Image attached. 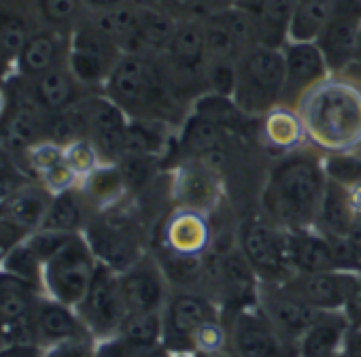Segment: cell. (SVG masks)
Segmentation results:
<instances>
[{"label": "cell", "mask_w": 361, "mask_h": 357, "mask_svg": "<svg viewBox=\"0 0 361 357\" xmlns=\"http://www.w3.org/2000/svg\"><path fill=\"white\" fill-rule=\"evenodd\" d=\"M121 3H128V0H81L85 11H104V9L117 7Z\"/></svg>", "instance_id": "51"}, {"label": "cell", "mask_w": 361, "mask_h": 357, "mask_svg": "<svg viewBox=\"0 0 361 357\" xmlns=\"http://www.w3.org/2000/svg\"><path fill=\"white\" fill-rule=\"evenodd\" d=\"M85 18L100 32H104L113 43H117L123 54L134 52L138 30H140V20H142L140 7L121 3V5L104 9V11H85Z\"/></svg>", "instance_id": "27"}, {"label": "cell", "mask_w": 361, "mask_h": 357, "mask_svg": "<svg viewBox=\"0 0 361 357\" xmlns=\"http://www.w3.org/2000/svg\"><path fill=\"white\" fill-rule=\"evenodd\" d=\"M192 113L217 123L232 136H249L251 128L255 126L253 121H259L251 115H247L234 100V96H224V94H213L204 92L192 102Z\"/></svg>", "instance_id": "29"}, {"label": "cell", "mask_w": 361, "mask_h": 357, "mask_svg": "<svg viewBox=\"0 0 361 357\" xmlns=\"http://www.w3.org/2000/svg\"><path fill=\"white\" fill-rule=\"evenodd\" d=\"M28 85V92L32 96V100L47 113H62L71 107H75L83 96H87L90 92L75 79V75L71 73L68 64H60L54 66L51 71L35 77V79H24Z\"/></svg>", "instance_id": "23"}, {"label": "cell", "mask_w": 361, "mask_h": 357, "mask_svg": "<svg viewBox=\"0 0 361 357\" xmlns=\"http://www.w3.org/2000/svg\"><path fill=\"white\" fill-rule=\"evenodd\" d=\"M43 294L39 285L0 268V321L30 319Z\"/></svg>", "instance_id": "31"}, {"label": "cell", "mask_w": 361, "mask_h": 357, "mask_svg": "<svg viewBox=\"0 0 361 357\" xmlns=\"http://www.w3.org/2000/svg\"><path fill=\"white\" fill-rule=\"evenodd\" d=\"M45 230L66 232V234H81L85 228V207H83V194L77 188L51 196L49 209L45 213L43 226Z\"/></svg>", "instance_id": "34"}, {"label": "cell", "mask_w": 361, "mask_h": 357, "mask_svg": "<svg viewBox=\"0 0 361 357\" xmlns=\"http://www.w3.org/2000/svg\"><path fill=\"white\" fill-rule=\"evenodd\" d=\"M28 3L41 26L64 35H71L85 13L81 0H28Z\"/></svg>", "instance_id": "37"}, {"label": "cell", "mask_w": 361, "mask_h": 357, "mask_svg": "<svg viewBox=\"0 0 361 357\" xmlns=\"http://www.w3.org/2000/svg\"><path fill=\"white\" fill-rule=\"evenodd\" d=\"M138 349L132 346L128 340H123L119 334L96 340V353L94 357H136Z\"/></svg>", "instance_id": "46"}, {"label": "cell", "mask_w": 361, "mask_h": 357, "mask_svg": "<svg viewBox=\"0 0 361 357\" xmlns=\"http://www.w3.org/2000/svg\"><path fill=\"white\" fill-rule=\"evenodd\" d=\"M338 7H342V9H346V11L361 18V0H338Z\"/></svg>", "instance_id": "56"}, {"label": "cell", "mask_w": 361, "mask_h": 357, "mask_svg": "<svg viewBox=\"0 0 361 357\" xmlns=\"http://www.w3.org/2000/svg\"><path fill=\"white\" fill-rule=\"evenodd\" d=\"M77 107L85 119L87 138L98 149L102 164H117L126 151L130 117L102 92L83 96Z\"/></svg>", "instance_id": "12"}, {"label": "cell", "mask_w": 361, "mask_h": 357, "mask_svg": "<svg viewBox=\"0 0 361 357\" xmlns=\"http://www.w3.org/2000/svg\"><path fill=\"white\" fill-rule=\"evenodd\" d=\"M359 281L361 272L323 270L291 274L285 283L291 291H295L304 302H308L317 310H342Z\"/></svg>", "instance_id": "19"}, {"label": "cell", "mask_w": 361, "mask_h": 357, "mask_svg": "<svg viewBox=\"0 0 361 357\" xmlns=\"http://www.w3.org/2000/svg\"><path fill=\"white\" fill-rule=\"evenodd\" d=\"M338 9V0H298L289 41L314 43Z\"/></svg>", "instance_id": "33"}, {"label": "cell", "mask_w": 361, "mask_h": 357, "mask_svg": "<svg viewBox=\"0 0 361 357\" xmlns=\"http://www.w3.org/2000/svg\"><path fill=\"white\" fill-rule=\"evenodd\" d=\"M102 94H106L130 119L180 126L192 109L174 92L161 58L142 54H123Z\"/></svg>", "instance_id": "3"}, {"label": "cell", "mask_w": 361, "mask_h": 357, "mask_svg": "<svg viewBox=\"0 0 361 357\" xmlns=\"http://www.w3.org/2000/svg\"><path fill=\"white\" fill-rule=\"evenodd\" d=\"M226 323L238 357H298V344L285 338L255 304L234 313Z\"/></svg>", "instance_id": "10"}, {"label": "cell", "mask_w": 361, "mask_h": 357, "mask_svg": "<svg viewBox=\"0 0 361 357\" xmlns=\"http://www.w3.org/2000/svg\"><path fill=\"white\" fill-rule=\"evenodd\" d=\"M9 68V62L3 58V56H0V73H3V71H7Z\"/></svg>", "instance_id": "60"}, {"label": "cell", "mask_w": 361, "mask_h": 357, "mask_svg": "<svg viewBox=\"0 0 361 357\" xmlns=\"http://www.w3.org/2000/svg\"><path fill=\"white\" fill-rule=\"evenodd\" d=\"M355 66L361 68V26H359V52H357V62H355ZM355 66H353V68H355ZM353 68H350V71H353Z\"/></svg>", "instance_id": "58"}, {"label": "cell", "mask_w": 361, "mask_h": 357, "mask_svg": "<svg viewBox=\"0 0 361 357\" xmlns=\"http://www.w3.org/2000/svg\"><path fill=\"white\" fill-rule=\"evenodd\" d=\"M85 238L100 264L121 272L145 255L138 228L123 215H109L85 228Z\"/></svg>", "instance_id": "14"}, {"label": "cell", "mask_w": 361, "mask_h": 357, "mask_svg": "<svg viewBox=\"0 0 361 357\" xmlns=\"http://www.w3.org/2000/svg\"><path fill=\"white\" fill-rule=\"evenodd\" d=\"M32 18L37 16L28 0H0V56L9 66H13L26 41L39 28Z\"/></svg>", "instance_id": "25"}, {"label": "cell", "mask_w": 361, "mask_h": 357, "mask_svg": "<svg viewBox=\"0 0 361 357\" xmlns=\"http://www.w3.org/2000/svg\"><path fill=\"white\" fill-rule=\"evenodd\" d=\"M336 357H353V355H346V353H342V351H340V353H338Z\"/></svg>", "instance_id": "61"}, {"label": "cell", "mask_w": 361, "mask_h": 357, "mask_svg": "<svg viewBox=\"0 0 361 357\" xmlns=\"http://www.w3.org/2000/svg\"><path fill=\"white\" fill-rule=\"evenodd\" d=\"M157 241L161 255L207 258L215 241L211 217L200 211L174 207L172 213L161 222Z\"/></svg>", "instance_id": "15"}, {"label": "cell", "mask_w": 361, "mask_h": 357, "mask_svg": "<svg viewBox=\"0 0 361 357\" xmlns=\"http://www.w3.org/2000/svg\"><path fill=\"white\" fill-rule=\"evenodd\" d=\"M26 170H30L37 178H41L47 170L64 162V147L51 138H43L28 147L26 151Z\"/></svg>", "instance_id": "40"}, {"label": "cell", "mask_w": 361, "mask_h": 357, "mask_svg": "<svg viewBox=\"0 0 361 357\" xmlns=\"http://www.w3.org/2000/svg\"><path fill=\"white\" fill-rule=\"evenodd\" d=\"M49 202L51 194L43 186H32L30 181L5 200H0V241L11 249L39 230Z\"/></svg>", "instance_id": "17"}, {"label": "cell", "mask_w": 361, "mask_h": 357, "mask_svg": "<svg viewBox=\"0 0 361 357\" xmlns=\"http://www.w3.org/2000/svg\"><path fill=\"white\" fill-rule=\"evenodd\" d=\"M325 186V155L304 145L272 164L259 196V211L285 230L312 228Z\"/></svg>", "instance_id": "1"}, {"label": "cell", "mask_w": 361, "mask_h": 357, "mask_svg": "<svg viewBox=\"0 0 361 357\" xmlns=\"http://www.w3.org/2000/svg\"><path fill=\"white\" fill-rule=\"evenodd\" d=\"M281 49L285 60V85L281 107L298 111L302 100L331 73L317 43L287 41Z\"/></svg>", "instance_id": "13"}, {"label": "cell", "mask_w": 361, "mask_h": 357, "mask_svg": "<svg viewBox=\"0 0 361 357\" xmlns=\"http://www.w3.org/2000/svg\"><path fill=\"white\" fill-rule=\"evenodd\" d=\"M236 5V0H202V7H204V16H213L226 9H232Z\"/></svg>", "instance_id": "52"}, {"label": "cell", "mask_w": 361, "mask_h": 357, "mask_svg": "<svg viewBox=\"0 0 361 357\" xmlns=\"http://www.w3.org/2000/svg\"><path fill=\"white\" fill-rule=\"evenodd\" d=\"M359 26H361L359 16L338 7L329 24L314 41L331 75H344L355 66L357 52H359Z\"/></svg>", "instance_id": "20"}, {"label": "cell", "mask_w": 361, "mask_h": 357, "mask_svg": "<svg viewBox=\"0 0 361 357\" xmlns=\"http://www.w3.org/2000/svg\"><path fill=\"white\" fill-rule=\"evenodd\" d=\"M170 196L180 209L211 215L224 196L221 170L200 157H183L172 170Z\"/></svg>", "instance_id": "11"}, {"label": "cell", "mask_w": 361, "mask_h": 357, "mask_svg": "<svg viewBox=\"0 0 361 357\" xmlns=\"http://www.w3.org/2000/svg\"><path fill=\"white\" fill-rule=\"evenodd\" d=\"M94 353H96L94 336H79V338L62 340L43 349V357H94Z\"/></svg>", "instance_id": "44"}, {"label": "cell", "mask_w": 361, "mask_h": 357, "mask_svg": "<svg viewBox=\"0 0 361 357\" xmlns=\"http://www.w3.org/2000/svg\"><path fill=\"white\" fill-rule=\"evenodd\" d=\"M176 22L178 20L172 18L161 7L142 9L140 30H138V39H136L132 54H142V56H153V58L164 56L172 41Z\"/></svg>", "instance_id": "32"}, {"label": "cell", "mask_w": 361, "mask_h": 357, "mask_svg": "<svg viewBox=\"0 0 361 357\" xmlns=\"http://www.w3.org/2000/svg\"><path fill=\"white\" fill-rule=\"evenodd\" d=\"M39 181H41V186L51 196H56V194H62V192H68V190L77 188L79 186V176L73 172V168L66 162H60L58 166H54L51 170H47L39 178Z\"/></svg>", "instance_id": "45"}, {"label": "cell", "mask_w": 361, "mask_h": 357, "mask_svg": "<svg viewBox=\"0 0 361 357\" xmlns=\"http://www.w3.org/2000/svg\"><path fill=\"white\" fill-rule=\"evenodd\" d=\"M236 64L238 60H207V68H204L207 92L232 96L236 87Z\"/></svg>", "instance_id": "42"}, {"label": "cell", "mask_w": 361, "mask_h": 357, "mask_svg": "<svg viewBox=\"0 0 361 357\" xmlns=\"http://www.w3.org/2000/svg\"><path fill=\"white\" fill-rule=\"evenodd\" d=\"M168 357H196L194 353H170Z\"/></svg>", "instance_id": "59"}, {"label": "cell", "mask_w": 361, "mask_h": 357, "mask_svg": "<svg viewBox=\"0 0 361 357\" xmlns=\"http://www.w3.org/2000/svg\"><path fill=\"white\" fill-rule=\"evenodd\" d=\"M259 121L262 123L257 126V136L274 151L289 153L293 149L308 145L306 130L298 111L276 107L274 111L264 115Z\"/></svg>", "instance_id": "30"}, {"label": "cell", "mask_w": 361, "mask_h": 357, "mask_svg": "<svg viewBox=\"0 0 361 357\" xmlns=\"http://www.w3.org/2000/svg\"><path fill=\"white\" fill-rule=\"evenodd\" d=\"M161 310L130 313L119 327V336L136 349H153L161 344Z\"/></svg>", "instance_id": "38"}, {"label": "cell", "mask_w": 361, "mask_h": 357, "mask_svg": "<svg viewBox=\"0 0 361 357\" xmlns=\"http://www.w3.org/2000/svg\"><path fill=\"white\" fill-rule=\"evenodd\" d=\"M123 52L104 32H100L83 13L79 24L68 35L66 64L75 79L90 92H102L113 68L121 60Z\"/></svg>", "instance_id": "7"}, {"label": "cell", "mask_w": 361, "mask_h": 357, "mask_svg": "<svg viewBox=\"0 0 361 357\" xmlns=\"http://www.w3.org/2000/svg\"><path fill=\"white\" fill-rule=\"evenodd\" d=\"M32 327L35 338L41 349L51 346L62 340L79 338V336H92L81 321L75 306H68L64 302H58L49 296H41L35 313H32Z\"/></svg>", "instance_id": "21"}, {"label": "cell", "mask_w": 361, "mask_h": 357, "mask_svg": "<svg viewBox=\"0 0 361 357\" xmlns=\"http://www.w3.org/2000/svg\"><path fill=\"white\" fill-rule=\"evenodd\" d=\"M219 317H224L219 304L202 289L188 287L170 291V298L161 308L164 349L168 353H194L196 332Z\"/></svg>", "instance_id": "8"}, {"label": "cell", "mask_w": 361, "mask_h": 357, "mask_svg": "<svg viewBox=\"0 0 361 357\" xmlns=\"http://www.w3.org/2000/svg\"><path fill=\"white\" fill-rule=\"evenodd\" d=\"M0 357H43L37 344H0Z\"/></svg>", "instance_id": "49"}, {"label": "cell", "mask_w": 361, "mask_h": 357, "mask_svg": "<svg viewBox=\"0 0 361 357\" xmlns=\"http://www.w3.org/2000/svg\"><path fill=\"white\" fill-rule=\"evenodd\" d=\"M66 56H68V35L47 26H39L26 41L20 56L16 58L13 68L18 77L35 79L51 71L54 66L64 64Z\"/></svg>", "instance_id": "22"}, {"label": "cell", "mask_w": 361, "mask_h": 357, "mask_svg": "<svg viewBox=\"0 0 361 357\" xmlns=\"http://www.w3.org/2000/svg\"><path fill=\"white\" fill-rule=\"evenodd\" d=\"M255 306L262 315L291 342H300L302 334L314 323V319L323 313L304 302L295 291L287 287L285 281L281 283H262L257 287Z\"/></svg>", "instance_id": "16"}, {"label": "cell", "mask_w": 361, "mask_h": 357, "mask_svg": "<svg viewBox=\"0 0 361 357\" xmlns=\"http://www.w3.org/2000/svg\"><path fill=\"white\" fill-rule=\"evenodd\" d=\"M346 243L350 245V249H353V253H355V258L359 260V264H361V219L359 222H355L353 224V228L346 232Z\"/></svg>", "instance_id": "50"}, {"label": "cell", "mask_w": 361, "mask_h": 357, "mask_svg": "<svg viewBox=\"0 0 361 357\" xmlns=\"http://www.w3.org/2000/svg\"><path fill=\"white\" fill-rule=\"evenodd\" d=\"M236 241L262 283H281L291 277L287 258V230L262 211L238 224Z\"/></svg>", "instance_id": "6"}, {"label": "cell", "mask_w": 361, "mask_h": 357, "mask_svg": "<svg viewBox=\"0 0 361 357\" xmlns=\"http://www.w3.org/2000/svg\"><path fill=\"white\" fill-rule=\"evenodd\" d=\"M264 3H266V0H236V5H234V7H238V9L247 11V13L257 16V11L264 7Z\"/></svg>", "instance_id": "54"}, {"label": "cell", "mask_w": 361, "mask_h": 357, "mask_svg": "<svg viewBox=\"0 0 361 357\" xmlns=\"http://www.w3.org/2000/svg\"><path fill=\"white\" fill-rule=\"evenodd\" d=\"M121 291L130 313L161 310L170 298V281L157 258L145 253L132 266L119 272Z\"/></svg>", "instance_id": "18"}, {"label": "cell", "mask_w": 361, "mask_h": 357, "mask_svg": "<svg viewBox=\"0 0 361 357\" xmlns=\"http://www.w3.org/2000/svg\"><path fill=\"white\" fill-rule=\"evenodd\" d=\"M306 140L323 155L361 151V81L329 75L298 109Z\"/></svg>", "instance_id": "2"}, {"label": "cell", "mask_w": 361, "mask_h": 357, "mask_svg": "<svg viewBox=\"0 0 361 357\" xmlns=\"http://www.w3.org/2000/svg\"><path fill=\"white\" fill-rule=\"evenodd\" d=\"M13 168H18V166H16V159H13L11 151L7 147H0V176L7 174Z\"/></svg>", "instance_id": "53"}, {"label": "cell", "mask_w": 361, "mask_h": 357, "mask_svg": "<svg viewBox=\"0 0 361 357\" xmlns=\"http://www.w3.org/2000/svg\"><path fill=\"white\" fill-rule=\"evenodd\" d=\"M298 0H266L257 11V32L259 43L270 47H283L289 41L291 20Z\"/></svg>", "instance_id": "35"}, {"label": "cell", "mask_w": 361, "mask_h": 357, "mask_svg": "<svg viewBox=\"0 0 361 357\" xmlns=\"http://www.w3.org/2000/svg\"><path fill=\"white\" fill-rule=\"evenodd\" d=\"M77 313L81 321L85 323L87 332L96 340L115 336L128 317V306H126V298L121 291L119 272L100 264L85 298L77 306Z\"/></svg>", "instance_id": "9"}, {"label": "cell", "mask_w": 361, "mask_h": 357, "mask_svg": "<svg viewBox=\"0 0 361 357\" xmlns=\"http://www.w3.org/2000/svg\"><path fill=\"white\" fill-rule=\"evenodd\" d=\"M100 262L90 247L85 234H75L58 249L43 266V291L45 296L64 302L68 306H79L85 298Z\"/></svg>", "instance_id": "5"}, {"label": "cell", "mask_w": 361, "mask_h": 357, "mask_svg": "<svg viewBox=\"0 0 361 357\" xmlns=\"http://www.w3.org/2000/svg\"><path fill=\"white\" fill-rule=\"evenodd\" d=\"M161 9H166L176 20H190V18H207L202 0H159Z\"/></svg>", "instance_id": "47"}, {"label": "cell", "mask_w": 361, "mask_h": 357, "mask_svg": "<svg viewBox=\"0 0 361 357\" xmlns=\"http://www.w3.org/2000/svg\"><path fill=\"white\" fill-rule=\"evenodd\" d=\"M357 222V215L350 205L348 188L336 178L327 176L325 194L314 219V230H319L325 236H346V232Z\"/></svg>", "instance_id": "28"}, {"label": "cell", "mask_w": 361, "mask_h": 357, "mask_svg": "<svg viewBox=\"0 0 361 357\" xmlns=\"http://www.w3.org/2000/svg\"><path fill=\"white\" fill-rule=\"evenodd\" d=\"M81 194L98 207L115 205L128 190L119 164H100L85 178H81Z\"/></svg>", "instance_id": "36"}, {"label": "cell", "mask_w": 361, "mask_h": 357, "mask_svg": "<svg viewBox=\"0 0 361 357\" xmlns=\"http://www.w3.org/2000/svg\"><path fill=\"white\" fill-rule=\"evenodd\" d=\"M196 357H238V353L232 349V344H226L217 351H209V353H194Z\"/></svg>", "instance_id": "55"}, {"label": "cell", "mask_w": 361, "mask_h": 357, "mask_svg": "<svg viewBox=\"0 0 361 357\" xmlns=\"http://www.w3.org/2000/svg\"><path fill=\"white\" fill-rule=\"evenodd\" d=\"M7 109H9V98H7L5 87H0V123H3L7 117Z\"/></svg>", "instance_id": "57"}, {"label": "cell", "mask_w": 361, "mask_h": 357, "mask_svg": "<svg viewBox=\"0 0 361 357\" xmlns=\"http://www.w3.org/2000/svg\"><path fill=\"white\" fill-rule=\"evenodd\" d=\"M226 344H230V334H228V323L224 321V317L204 323L194 336V353L217 351Z\"/></svg>", "instance_id": "43"}, {"label": "cell", "mask_w": 361, "mask_h": 357, "mask_svg": "<svg viewBox=\"0 0 361 357\" xmlns=\"http://www.w3.org/2000/svg\"><path fill=\"white\" fill-rule=\"evenodd\" d=\"M350 325L342 310H323L298 342V357H336Z\"/></svg>", "instance_id": "26"}, {"label": "cell", "mask_w": 361, "mask_h": 357, "mask_svg": "<svg viewBox=\"0 0 361 357\" xmlns=\"http://www.w3.org/2000/svg\"><path fill=\"white\" fill-rule=\"evenodd\" d=\"M285 85V60L281 47L264 43L245 49L236 64V104L251 117L262 119L281 107Z\"/></svg>", "instance_id": "4"}, {"label": "cell", "mask_w": 361, "mask_h": 357, "mask_svg": "<svg viewBox=\"0 0 361 357\" xmlns=\"http://www.w3.org/2000/svg\"><path fill=\"white\" fill-rule=\"evenodd\" d=\"M64 162L79 176V183H81V178H85L92 170H96L102 164L100 153L90 138H81V140L66 145L64 147Z\"/></svg>", "instance_id": "41"}, {"label": "cell", "mask_w": 361, "mask_h": 357, "mask_svg": "<svg viewBox=\"0 0 361 357\" xmlns=\"http://www.w3.org/2000/svg\"><path fill=\"white\" fill-rule=\"evenodd\" d=\"M342 313H344V317H346L350 327H361V281L357 283V287L348 296Z\"/></svg>", "instance_id": "48"}, {"label": "cell", "mask_w": 361, "mask_h": 357, "mask_svg": "<svg viewBox=\"0 0 361 357\" xmlns=\"http://www.w3.org/2000/svg\"><path fill=\"white\" fill-rule=\"evenodd\" d=\"M43 260L32 251V247L26 243V241H20L18 245H13L5 258H3V264L0 268L11 272V274H18L35 285H39L43 289Z\"/></svg>", "instance_id": "39"}, {"label": "cell", "mask_w": 361, "mask_h": 357, "mask_svg": "<svg viewBox=\"0 0 361 357\" xmlns=\"http://www.w3.org/2000/svg\"><path fill=\"white\" fill-rule=\"evenodd\" d=\"M287 258L291 274L338 270L331 238L314 228L287 230Z\"/></svg>", "instance_id": "24"}]
</instances>
